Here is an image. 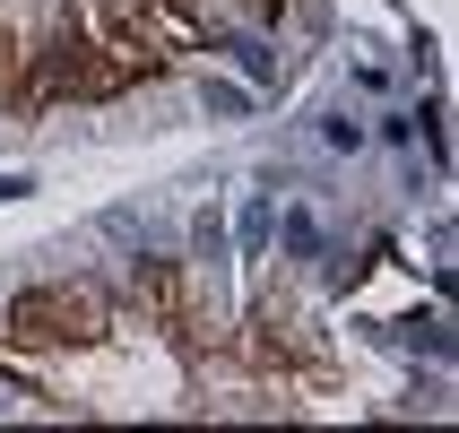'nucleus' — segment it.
<instances>
[{"instance_id": "nucleus-1", "label": "nucleus", "mask_w": 459, "mask_h": 433, "mask_svg": "<svg viewBox=\"0 0 459 433\" xmlns=\"http://www.w3.org/2000/svg\"><path fill=\"white\" fill-rule=\"evenodd\" d=\"M234 234H243V252H269V234H278V208H269V200H243Z\"/></svg>"}, {"instance_id": "nucleus-2", "label": "nucleus", "mask_w": 459, "mask_h": 433, "mask_svg": "<svg viewBox=\"0 0 459 433\" xmlns=\"http://www.w3.org/2000/svg\"><path fill=\"white\" fill-rule=\"evenodd\" d=\"M234 61H243V78H260V87H269V78H278V52H269V44H260V35H234Z\"/></svg>"}, {"instance_id": "nucleus-3", "label": "nucleus", "mask_w": 459, "mask_h": 433, "mask_svg": "<svg viewBox=\"0 0 459 433\" xmlns=\"http://www.w3.org/2000/svg\"><path fill=\"white\" fill-rule=\"evenodd\" d=\"M200 104H208V113H226V122H234V113H252V96H243V87H226V78H208Z\"/></svg>"}, {"instance_id": "nucleus-4", "label": "nucleus", "mask_w": 459, "mask_h": 433, "mask_svg": "<svg viewBox=\"0 0 459 433\" xmlns=\"http://www.w3.org/2000/svg\"><path fill=\"white\" fill-rule=\"evenodd\" d=\"M278 234H286V252H295V260H304L312 243H321V226H312V208H286V226H278Z\"/></svg>"}, {"instance_id": "nucleus-5", "label": "nucleus", "mask_w": 459, "mask_h": 433, "mask_svg": "<svg viewBox=\"0 0 459 433\" xmlns=\"http://www.w3.org/2000/svg\"><path fill=\"white\" fill-rule=\"evenodd\" d=\"M26 191H35L26 174H0V200H26Z\"/></svg>"}]
</instances>
